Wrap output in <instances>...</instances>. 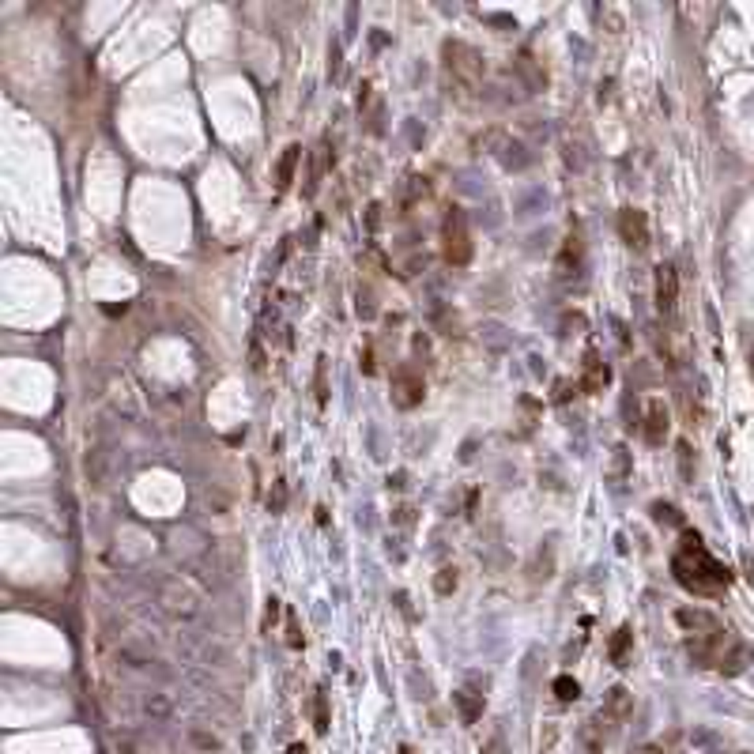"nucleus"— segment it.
<instances>
[{
    "label": "nucleus",
    "mask_w": 754,
    "mask_h": 754,
    "mask_svg": "<svg viewBox=\"0 0 754 754\" xmlns=\"http://www.w3.org/2000/svg\"><path fill=\"white\" fill-rule=\"evenodd\" d=\"M671 570H676L679 585H686L691 592H717V589L728 585V570L702 547L698 532L683 536V547H679L676 559H671Z\"/></svg>",
    "instance_id": "1"
},
{
    "label": "nucleus",
    "mask_w": 754,
    "mask_h": 754,
    "mask_svg": "<svg viewBox=\"0 0 754 754\" xmlns=\"http://www.w3.org/2000/svg\"><path fill=\"white\" fill-rule=\"evenodd\" d=\"M442 242H445V260L464 268L472 260V234H468V219L460 208H449L445 211V223H442Z\"/></svg>",
    "instance_id": "2"
},
{
    "label": "nucleus",
    "mask_w": 754,
    "mask_h": 754,
    "mask_svg": "<svg viewBox=\"0 0 754 754\" xmlns=\"http://www.w3.org/2000/svg\"><path fill=\"white\" fill-rule=\"evenodd\" d=\"M445 68H449V76H453L457 83L475 87L483 79L486 64L479 57V49H472L468 42H445Z\"/></svg>",
    "instance_id": "3"
},
{
    "label": "nucleus",
    "mask_w": 754,
    "mask_h": 754,
    "mask_svg": "<svg viewBox=\"0 0 754 754\" xmlns=\"http://www.w3.org/2000/svg\"><path fill=\"white\" fill-rule=\"evenodd\" d=\"M422 396H427V381H422L419 370L412 362L396 366L392 370V404L407 412V407H419L422 404Z\"/></svg>",
    "instance_id": "4"
},
{
    "label": "nucleus",
    "mask_w": 754,
    "mask_h": 754,
    "mask_svg": "<svg viewBox=\"0 0 754 754\" xmlns=\"http://www.w3.org/2000/svg\"><path fill=\"white\" fill-rule=\"evenodd\" d=\"M158 603H163L170 615H178V618H193L196 611H200V596H196L185 581H166V585L158 589Z\"/></svg>",
    "instance_id": "5"
},
{
    "label": "nucleus",
    "mask_w": 754,
    "mask_h": 754,
    "mask_svg": "<svg viewBox=\"0 0 754 754\" xmlns=\"http://www.w3.org/2000/svg\"><path fill=\"white\" fill-rule=\"evenodd\" d=\"M618 234H623V242L633 245V249L649 245V219H645V211L626 208L623 215H618Z\"/></svg>",
    "instance_id": "6"
},
{
    "label": "nucleus",
    "mask_w": 754,
    "mask_h": 754,
    "mask_svg": "<svg viewBox=\"0 0 754 754\" xmlns=\"http://www.w3.org/2000/svg\"><path fill=\"white\" fill-rule=\"evenodd\" d=\"M676 302H679V272L671 268V264H660L656 268V306L664 313H671Z\"/></svg>",
    "instance_id": "7"
},
{
    "label": "nucleus",
    "mask_w": 754,
    "mask_h": 754,
    "mask_svg": "<svg viewBox=\"0 0 754 754\" xmlns=\"http://www.w3.org/2000/svg\"><path fill=\"white\" fill-rule=\"evenodd\" d=\"M664 434H668V407H664V400L653 396V400L645 404V438H649L653 445H660Z\"/></svg>",
    "instance_id": "8"
},
{
    "label": "nucleus",
    "mask_w": 754,
    "mask_h": 754,
    "mask_svg": "<svg viewBox=\"0 0 754 754\" xmlns=\"http://www.w3.org/2000/svg\"><path fill=\"white\" fill-rule=\"evenodd\" d=\"M633 713V698H630V691L626 686H615L611 694H607V702H603V713H600V720H626Z\"/></svg>",
    "instance_id": "9"
},
{
    "label": "nucleus",
    "mask_w": 754,
    "mask_h": 754,
    "mask_svg": "<svg viewBox=\"0 0 754 754\" xmlns=\"http://www.w3.org/2000/svg\"><path fill=\"white\" fill-rule=\"evenodd\" d=\"M607 381H611V370H607L596 355H589L585 359V374H581V381H577V389L581 392H600Z\"/></svg>",
    "instance_id": "10"
},
{
    "label": "nucleus",
    "mask_w": 754,
    "mask_h": 754,
    "mask_svg": "<svg viewBox=\"0 0 754 754\" xmlns=\"http://www.w3.org/2000/svg\"><path fill=\"white\" fill-rule=\"evenodd\" d=\"M298 163H302V143H290V148H283L280 163H275V189H280V193L287 189L290 181H295Z\"/></svg>",
    "instance_id": "11"
},
{
    "label": "nucleus",
    "mask_w": 754,
    "mask_h": 754,
    "mask_svg": "<svg viewBox=\"0 0 754 754\" xmlns=\"http://www.w3.org/2000/svg\"><path fill=\"white\" fill-rule=\"evenodd\" d=\"M457 705H460V717H464V724H475L483 717V698L479 694H472V691H460L457 694Z\"/></svg>",
    "instance_id": "12"
},
{
    "label": "nucleus",
    "mask_w": 754,
    "mask_h": 754,
    "mask_svg": "<svg viewBox=\"0 0 754 754\" xmlns=\"http://www.w3.org/2000/svg\"><path fill=\"white\" fill-rule=\"evenodd\" d=\"M325 170H328V148L321 143V148L313 151V163H310V181H306V193H317V185H321Z\"/></svg>",
    "instance_id": "13"
},
{
    "label": "nucleus",
    "mask_w": 754,
    "mask_h": 754,
    "mask_svg": "<svg viewBox=\"0 0 754 754\" xmlns=\"http://www.w3.org/2000/svg\"><path fill=\"white\" fill-rule=\"evenodd\" d=\"M517 72L528 79V87H532V91H539V87L547 83V76H544V72H539L536 64H532V53H521V57H517Z\"/></svg>",
    "instance_id": "14"
},
{
    "label": "nucleus",
    "mask_w": 754,
    "mask_h": 754,
    "mask_svg": "<svg viewBox=\"0 0 754 754\" xmlns=\"http://www.w3.org/2000/svg\"><path fill=\"white\" fill-rule=\"evenodd\" d=\"M143 713H148L151 720H166L170 713H174V702L163 694H151V698H143Z\"/></svg>",
    "instance_id": "15"
},
{
    "label": "nucleus",
    "mask_w": 754,
    "mask_h": 754,
    "mask_svg": "<svg viewBox=\"0 0 754 754\" xmlns=\"http://www.w3.org/2000/svg\"><path fill=\"white\" fill-rule=\"evenodd\" d=\"M630 638H633V633H630V626H618V630H615V641H611V660H615V664H623V660H626Z\"/></svg>",
    "instance_id": "16"
},
{
    "label": "nucleus",
    "mask_w": 754,
    "mask_h": 754,
    "mask_svg": "<svg viewBox=\"0 0 754 754\" xmlns=\"http://www.w3.org/2000/svg\"><path fill=\"white\" fill-rule=\"evenodd\" d=\"M313 728L317 732H328V702H325L321 691H317V698H313Z\"/></svg>",
    "instance_id": "17"
},
{
    "label": "nucleus",
    "mask_w": 754,
    "mask_h": 754,
    "mask_svg": "<svg viewBox=\"0 0 754 754\" xmlns=\"http://www.w3.org/2000/svg\"><path fill=\"white\" fill-rule=\"evenodd\" d=\"M554 694H559L562 702H574V698L581 694V686H577L570 676H562V679H554Z\"/></svg>",
    "instance_id": "18"
},
{
    "label": "nucleus",
    "mask_w": 754,
    "mask_h": 754,
    "mask_svg": "<svg viewBox=\"0 0 754 754\" xmlns=\"http://www.w3.org/2000/svg\"><path fill=\"white\" fill-rule=\"evenodd\" d=\"M189 739H193V747H200V750H208V754L223 747L215 735H211V732H200V728H193V732H189Z\"/></svg>",
    "instance_id": "19"
},
{
    "label": "nucleus",
    "mask_w": 754,
    "mask_h": 754,
    "mask_svg": "<svg viewBox=\"0 0 754 754\" xmlns=\"http://www.w3.org/2000/svg\"><path fill=\"white\" fill-rule=\"evenodd\" d=\"M283 506H287V483L275 479L272 494H268V509H272V513H283Z\"/></svg>",
    "instance_id": "20"
},
{
    "label": "nucleus",
    "mask_w": 754,
    "mask_h": 754,
    "mask_svg": "<svg viewBox=\"0 0 754 754\" xmlns=\"http://www.w3.org/2000/svg\"><path fill=\"white\" fill-rule=\"evenodd\" d=\"M434 589H438L442 596H449V592L457 589V570H449V566H445V570L438 574V581H434Z\"/></svg>",
    "instance_id": "21"
},
{
    "label": "nucleus",
    "mask_w": 754,
    "mask_h": 754,
    "mask_svg": "<svg viewBox=\"0 0 754 754\" xmlns=\"http://www.w3.org/2000/svg\"><path fill=\"white\" fill-rule=\"evenodd\" d=\"M287 633H290V638H287V641H290V649H302V633H298V623H295V615L287 618Z\"/></svg>",
    "instance_id": "22"
},
{
    "label": "nucleus",
    "mask_w": 754,
    "mask_h": 754,
    "mask_svg": "<svg viewBox=\"0 0 754 754\" xmlns=\"http://www.w3.org/2000/svg\"><path fill=\"white\" fill-rule=\"evenodd\" d=\"M325 396L328 392H325V359H321V362H317V400L325 404Z\"/></svg>",
    "instance_id": "23"
},
{
    "label": "nucleus",
    "mask_w": 754,
    "mask_h": 754,
    "mask_svg": "<svg viewBox=\"0 0 754 754\" xmlns=\"http://www.w3.org/2000/svg\"><path fill=\"white\" fill-rule=\"evenodd\" d=\"M275 615H280V600L272 596V600H268V611H264V626H272V623H275Z\"/></svg>",
    "instance_id": "24"
},
{
    "label": "nucleus",
    "mask_w": 754,
    "mask_h": 754,
    "mask_svg": "<svg viewBox=\"0 0 754 754\" xmlns=\"http://www.w3.org/2000/svg\"><path fill=\"white\" fill-rule=\"evenodd\" d=\"M287 754H310V750L302 747V743H295V747H287Z\"/></svg>",
    "instance_id": "25"
},
{
    "label": "nucleus",
    "mask_w": 754,
    "mask_h": 754,
    "mask_svg": "<svg viewBox=\"0 0 754 754\" xmlns=\"http://www.w3.org/2000/svg\"><path fill=\"white\" fill-rule=\"evenodd\" d=\"M486 754H501V743H498V739H494L491 747H486Z\"/></svg>",
    "instance_id": "26"
}]
</instances>
